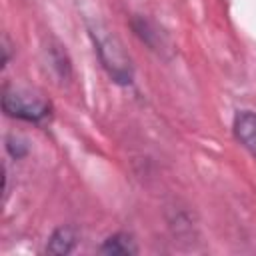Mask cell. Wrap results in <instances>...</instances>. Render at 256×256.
I'll list each match as a JSON object with an SVG mask.
<instances>
[{"instance_id":"obj_4","label":"cell","mask_w":256,"mask_h":256,"mask_svg":"<svg viewBox=\"0 0 256 256\" xmlns=\"http://www.w3.org/2000/svg\"><path fill=\"white\" fill-rule=\"evenodd\" d=\"M76 240H78V236H76V230L72 226H60L48 238L46 252H50V254H68L76 246Z\"/></svg>"},{"instance_id":"obj_5","label":"cell","mask_w":256,"mask_h":256,"mask_svg":"<svg viewBox=\"0 0 256 256\" xmlns=\"http://www.w3.org/2000/svg\"><path fill=\"white\" fill-rule=\"evenodd\" d=\"M102 254H136V244L128 234H114L100 246Z\"/></svg>"},{"instance_id":"obj_1","label":"cell","mask_w":256,"mask_h":256,"mask_svg":"<svg viewBox=\"0 0 256 256\" xmlns=\"http://www.w3.org/2000/svg\"><path fill=\"white\" fill-rule=\"evenodd\" d=\"M2 110L6 116L26 120V122H42L44 118L50 116V102L40 98L38 94L16 88V86H6L2 92Z\"/></svg>"},{"instance_id":"obj_6","label":"cell","mask_w":256,"mask_h":256,"mask_svg":"<svg viewBox=\"0 0 256 256\" xmlns=\"http://www.w3.org/2000/svg\"><path fill=\"white\" fill-rule=\"evenodd\" d=\"M8 144H6V148H8V152L18 160V158H22L26 152H28V146H26V142L24 140H20L18 136H8V140H6Z\"/></svg>"},{"instance_id":"obj_2","label":"cell","mask_w":256,"mask_h":256,"mask_svg":"<svg viewBox=\"0 0 256 256\" xmlns=\"http://www.w3.org/2000/svg\"><path fill=\"white\" fill-rule=\"evenodd\" d=\"M92 38H94V46H96L98 56H100L104 68L108 70V74L120 84H130L132 82V66H130V60L124 54L122 46L118 44V40L110 38L106 34H100V32L98 34L92 32Z\"/></svg>"},{"instance_id":"obj_3","label":"cell","mask_w":256,"mask_h":256,"mask_svg":"<svg viewBox=\"0 0 256 256\" xmlns=\"http://www.w3.org/2000/svg\"><path fill=\"white\" fill-rule=\"evenodd\" d=\"M234 136L252 156H256V112L242 110L236 114Z\"/></svg>"}]
</instances>
